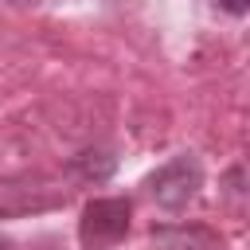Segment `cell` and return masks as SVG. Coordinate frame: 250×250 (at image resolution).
Segmentation results:
<instances>
[{"instance_id": "1", "label": "cell", "mask_w": 250, "mask_h": 250, "mask_svg": "<svg viewBox=\"0 0 250 250\" xmlns=\"http://www.w3.org/2000/svg\"><path fill=\"white\" fill-rule=\"evenodd\" d=\"M129 199H90L86 211H82V223H78V234H82V246L86 250H105L113 246L117 238H125L129 230Z\"/></svg>"}, {"instance_id": "2", "label": "cell", "mask_w": 250, "mask_h": 250, "mask_svg": "<svg viewBox=\"0 0 250 250\" xmlns=\"http://www.w3.org/2000/svg\"><path fill=\"white\" fill-rule=\"evenodd\" d=\"M199 184H203L199 160H195V156H176V160H168L164 168L152 172L148 191H152V199H156L160 207L176 211V207H184V203L199 191Z\"/></svg>"}, {"instance_id": "3", "label": "cell", "mask_w": 250, "mask_h": 250, "mask_svg": "<svg viewBox=\"0 0 250 250\" xmlns=\"http://www.w3.org/2000/svg\"><path fill=\"white\" fill-rule=\"evenodd\" d=\"M230 16H242V12H250V0H219Z\"/></svg>"}, {"instance_id": "4", "label": "cell", "mask_w": 250, "mask_h": 250, "mask_svg": "<svg viewBox=\"0 0 250 250\" xmlns=\"http://www.w3.org/2000/svg\"><path fill=\"white\" fill-rule=\"evenodd\" d=\"M0 250H8V242H0Z\"/></svg>"}]
</instances>
